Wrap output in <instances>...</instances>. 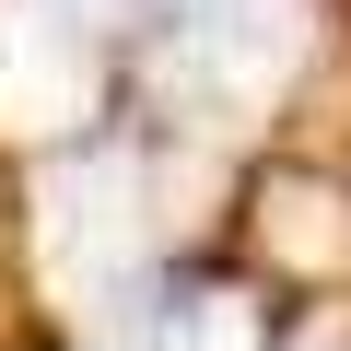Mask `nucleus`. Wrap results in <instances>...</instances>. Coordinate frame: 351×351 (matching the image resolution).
<instances>
[{
	"mask_svg": "<svg viewBox=\"0 0 351 351\" xmlns=\"http://www.w3.org/2000/svg\"><path fill=\"white\" fill-rule=\"evenodd\" d=\"M117 351H199V328H176V316H152V328H129Z\"/></svg>",
	"mask_w": 351,
	"mask_h": 351,
	"instance_id": "nucleus-2",
	"label": "nucleus"
},
{
	"mask_svg": "<svg viewBox=\"0 0 351 351\" xmlns=\"http://www.w3.org/2000/svg\"><path fill=\"white\" fill-rule=\"evenodd\" d=\"M59 12H106V0H59Z\"/></svg>",
	"mask_w": 351,
	"mask_h": 351,
	"instance_id": "nucleus-3",
	"label": "nucleus"
},
{
	"mask_svg": "<svg viewBox=\"0 0 351 351\" xmlns=\"http://www.w3.org/2000/svg\"><path fill=\"white\" fill-rule=\"evenodd\" d=\"M281 59H293V0H176V24H164V47H152L164 94L188 106V117L246 106Z\"/></svg>",
	"mask_w": 351,
	"mask_h": 351,
	"instance_id": "nucleus-1",
	"label": "nucleus"
}]
</instances>
